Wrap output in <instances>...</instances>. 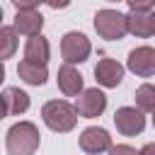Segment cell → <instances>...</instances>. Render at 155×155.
Returning <instances> with one entry per match:
<instances>
[{
  "instance_id": "18",
  "label": "cell",
  "mask_w": 155,
  "mask_h": 155,
  "mask_svg": "<svg viewBox=\"0 0 155 155\" xmlns=\"http://www.w3.org/2000/svg\"><path fill=\"white\" fill-rule=\"evenodd\" d=\"M109 155H140V150H136L128 143H119V145H111L109 148Z\"/></svg>"
},
{
  "instance_id": "23",
  "label": "cell",
  "mask_w": 155,
  "mask_h": 155,
  "mask_svg": "<svg viewBox=\"0 0 155 155\" xmlns=\"http://www.w3.org/2000/svg\"><path fill=\"white\" fill-rule=\"evenodd\" d=\"M107 2H124V0H107Z\"/></svg>"
},
{
  "instance_id": "19",
  "label": "cell",
  "mask_w": 155,
  "mask_h": 155,
  "mask_svg": "<svg viewBox=\"0 0 155 155\" xmlns=\"http://www.w3.org/2000/svg\"><path fill=\"white\" fill-rule=\"evenodd\" d=\"M131 10H138V12H150L155 7V0H126Z\"/></svg>"
},
{
  "instance_id": "11",
  "label": "cell",
  "mask_w": 155,
  "mask_h": 155,
  "mask_svg": "<svg viewBox=\"0 0 155 155\" xmlns=\"http://www.w3.org/2000/svg\"><path fill=\"white\" fill-rule=\"evenodd\" d=\"M58 90L65 94V97H78L85 87H82V75L78 73L75 65L70 63H63L58 68Z\"/></svg>"
},
{
  "instance_id": "13",
  "label": "cell",
  "mask_w": 155,
  "mask_h": 155,
  "mask_svg": "<svg viewBox=\"0 0 155 155\" xmlns=\"http://www.w3.org/2000/svg\"><path fill=\"white\" fill-rule=\"evenodd\" d=\"M2 104H5V116H17L29 109V94L19 87H5L2 90Z\"/></svg>"
},
{
  "instance_id": "24",
  "label": "cell",
  "mask_w": 155,
  "mask_h": 155,
  "mask_svg": "<svg viewBox=\"0 0 155 155\" xmlns=\"http://www.w3.org/2000/svg\"><path fill=\"white\" fill-rule=\"evenodd\" d=\"M153 128H155V114H153Z\"/></svg>"
},
{
  "instance_id": "22",
  "label": "cell",
  "mask_w": 155,
  "mask_h": 155,
  "mask_svg": "<svg viewBox=\"0 0 155 155\" xmlns=\"http://www.w3.org/2000/svg\"><path fill=\"white\" fill-rule=\"evenodd\" d=\"M140 155H155V143H145L140 148Z\"/></svg>"
},
{
  "instance_id": "17",
  "label": "cell",
  "mask_w": 155,
  "mask_h": 155,
  "mask_svg": "<svg viewBox=\"0 0 155 155\" xmlns=\"http://www.w3.org/2000/svg\"><path fill=\"white\" fill-rule=\"evenodd\" d=\"M0 41H2V58H12L17 48V29L15 27H2L0 29Z\"/></svg>"
},
{
  "instance_id": "9",
  "label": "cell",
  "mask_w": 155,
  "mask_h": 155,
  "mask_svg": "<svg viewBox=\"0 0 155 155\" xmlns=\"http://www.w3.org/2000/svg\"><path fill=\"white\" fill-rule=\"evenodd\" d=\"M94 80H97V85H102L107 90L119 87L124 80V65L114 58H102L94 65Z\"/></svg>"
},
{
  "instance_id": "6",
  "label": "cell",
  "mask_w": 155,
  "mask_h": 155,
  "mask_svg": "<svg viewBox=\"0 0 155 155\" xmlns=\"http://www.w3.org/2000/svg\"><path fill=\"white\" fill-rule=\"evenodd\" d=\"M75 107H78V114L82 119H97L107 109V94L99 87H87V90H82L78 94Z\"/></svg>"
},
{
  "instance_id": "4",
  "label": "cell",
  "mask_w": 155,
  "mask_h": 155,
  "mask_svg": "<svg viewBox=\"0 0 155 155\" xmlns=\"http://www.w3.org/2000/svg\"><path fill=\"white\" fill-rule=\"evenodd\" d=\"M92 53V44L90 39L82 34V31H65L63 39H61V56H63V63H85Z\"/></svg>"
},
{
  "instance_id": "15",
  "label": "cell",
  "mask_w": 155,
  "mask_h": 155,
  "mask_svg": "<svg viewBox=\"0 0 155 155\" xmlns=\"http://www.w3.org/2000/svg\"><path fill=\"white\" fill-rule=\"evenodd\" d=\"M17 75H19L22 82L34 85V87H41V85H46V80H48V70H46V65L34 63V61H27V58L19 61V65H17Z\"/></svg>"
},
{
  "instance_id": "8",
  "label": "cell",
  "mask_w": 155,
  "mask_h": 155,
  "mask_svg": "<svg viewBox=\"0 0 155 155\" xmlns=\"http://www.w3.org/2000/svg\"><path fill=\"white\" fill-rule=\"evenodd\" d=\"M126 68L138 75V78H150L155 75V48L153 46H138L128 53Z\"/></svg>"
},
{
  "instance_id": "25",
  "label": "cell",
  "mask_w": 155,
  "mask_h": 155,
  "mask_svg": "<svg viewBox=\"0 0 155 155\" xmlns=\"http://www.w3.org/2000/svg\"><path fill=\"white\" fill-rule=\"evenodd\" d=\"M153 24H155V15H153Z\"/></svg>"
},
{
  "instance_id": "16",
  "label": "cell",
  "mask_w": 155,
  "mask_h": 155,
  "mask_svg": "<svg viewBox=\"0 0 155 155\" xmlns=\"http://www.w3.org/2000/svg\"><path fill=\"white\" fill-rule=\"evenodd\" d=\"M136 107L145 114H155V85L143 82L136 90Z\"/></svg>"
},
{
  "instance_id": "21",
  "label": "cell",
  "mask_w": 155,
  "mask_h": 155,
  "mask_svg": "<svg viewBox=\"0 0 155 155\" xmlns=\"http://www.w3.org/2000/svg\"><path fill=\"white\" fill-rule=\"evenodd\" d=\"M51 10H65L68 5H70V0H44Z\"/></svg>"
},
{
  "instance_id": "20",
  "label": "cell",
  "mask_w": 155,
  "mask_h": 155,
  "mask_svg": "<svg viewBox=\"0 0 155 155\" xmlns=\"http://www.w3.org/2000/svg\"><path fill=\"white\" fill-rule=\"evenodd\" d=\"M41 2H44V0H12V5H15L17 10H36Z\"/></svg>"
},
{
  "instance_id": "5",
  "label": "cell",
  "mask_w": 155,
  "mask_h": 155,
  "mask_svg": "<svg viewBox=\"0 0 155 155\" xmlns=\"http://www.w3.org/2000/svg\"><path fill=\"white\" fill-rule=\"evenodd\" d=\"M145 111H140L138 107H119L114 111V126L121 136H138L145 128Z\"/></svg>"
},
{
  "instance_id": "12",
  "label": "cell",
  "mask_w": 155,
  "mask_h": 155,
  "mask_svg": "<svg viewBox=\"0 0 155 155\" xmlns=\"http://www.w3.org/2000/svg\"><path fill=\"white\" fill-rule=\"evenodd\" d=\"M128 19V34L138 36V39H150L155 36V24H153V15L150 12H138V10H131L126 15Z\"/></svg>"
},
{
  "instance_id": "7",
  "label": "cell",
  "mask_w": 155,
  "mask_h": 155,
  "mask_svg": "<svg viewBox=\"0 0 155 155\" xmlns=\"http://www.w3.org/2000/svg\"><path fill=\"white\" fill-rule=\"evenodd\" d=\"M111 136L107 128L102 126H87L82 133H80V150L87 153V155H99V153H109L111 148Z\"/></svg>"
},
{
  "instance_id": "3",
  "label": "cell",
  "mask_w": 155,
  "mask_h": 155,
  "mask_svg": "<svg viewBox=\"0 0 155 155\" xmlns=\"http://www.w3.org/2000/svg\"><path fill=\"white\" fill-rule=\"evenodd\" d=\"M94 31L107 41H119L128 34V19L119 10H97L94 12Z\"/></svg>"
},
{
  "instance_id": "10",
  "label": "cell",
  "mask_w": 155,
  "mask_h": 155,
  "mask_svg": "<svg viewBox=\"0 0 155 155\" xmlns=\"http://www.w3.org/2000/svg\"><path fill=\"white\" fill-rule=\"evenodd\" d=\"M12 27H15L17 34H22V36H36V34H41V29H44V17H41V12H36V10H17Z\"/></svg>"
},
{
  "instance_id": "14",
  "label": "cell",
  "mask_w": 155,
  "mask_h": 155,
  "mask_svg": "<svg viewBox=\"0 0 155 155\" xmlns=\"http://www.w3.org/2000/svg\"><path fill=\"white\" fill-rule=\"evenodd\" d=\"M24 58L27 61H34V63H41L46 65L48 58H51V44L44 34H36V36H29L27 44H24Z\"/></svg>"
},
{
  "instance_id": "2",
  "label": "cell",
  "mask_w": 155,
  "mask_h": 155,
  "mask_svg": "<svg viewBox=\"0 0 155 155\" xmlns=\"http://www.w3.org/2000/svg\"><path fill=\"white\" fill-rule=\"evenodd\" d=\"M41 119L44 124L56 131V133H68L75 128L80 114H78V107L65 102V99H48L44 107H41Z\"/></svg>"
},
{
  "instance_id": "1",
  "label": "cell",
  "mask_w": 155,
  "mask_h": 155,
  "mask_svg": "<svg viewBox=\"0 0 155 155\" xmlns=\"http://www.w3.org/2000/svg\"><path fill=\"white\" fill-rule=\"evenodd\" d=\"M41 145V133L31 121H17L5 133L7 155H34Z\"/></svg>"
}]
</instances>
